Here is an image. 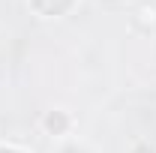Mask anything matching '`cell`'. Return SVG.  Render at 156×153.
Listing matches in <instances>:
<instances>
[{
	"label": "cell",
	"instance_id": "cell-1",
	"mask_svg": "<svg viewBox=\"0 0 156 153\" xmlns=\"http://www.w3.org/2000/svg\"><path fill=\"white\" fill-rule=\"evenodd\" d=\"M69 126H72V117L66 111H45V117H42V129L48 135H63Z\"/></svg>",
	"mask_w": 156,
	"mask_h": 153
},
{
	"label": "cell",
	"instance_id": "cell-2",
	"mask_svg": "<svg viewBox=\"0 0 156 153\" xmlns=\"http://www.w3.org/2000/svg\"><path fill=\"white\" fill-rule=\"evenodd\" d=\"M42 3H45V0H30V6H33V9H39ZM72 3H75V0H54V9H57V15L69 12V9H72Z\"/></svg>",
	"mask_w": 156,
	"mask_h": 153
},
{
	"label": "cell",
	"instance_id": "cell-3",
	"mask_svg": "<svg viewBox=\"0 0 156 153\" xmlns=\"http://www.w3.org/2000/svg\"><path fill=\"white\" fill-rule=\"evenodd\" d=\"M132 153H153V147H150V144H144V141H138L135 147H132Z\"/></svg>",
	"mask_w": 156,
	"mask_h": 153
},
{
	"label": "cell",
	"instance_id": "cell-4",
	"mask_svg": "<svg viewBox=\"0 0 156 153\" xmlns=\"http://www.w3.org/2000/svg\"><path fill=\"white\" fill-rule=\"evenodd\" d=\"M60 153H87V150H84L81 144H69V147H63Z\"/></svg>",
	"mask_w": 156,
	"mask_h": 153
},
{
	"label": "cell",
	"instance_id": "cell-5",
	"mask_svg": "<svg viewBox=\"0 0 156 153\" xmlns=\"http://www.w3.org/2000/svg\"><path fill=\"white\" fill-rule=\"evenodd\" d=\"M3 150H6V147H0V153H3ZM12 153H21V150H15V147H12Z\"/></svg>",
	"mask_w": 156,
	"mask_h": 153
}]
</instances>
